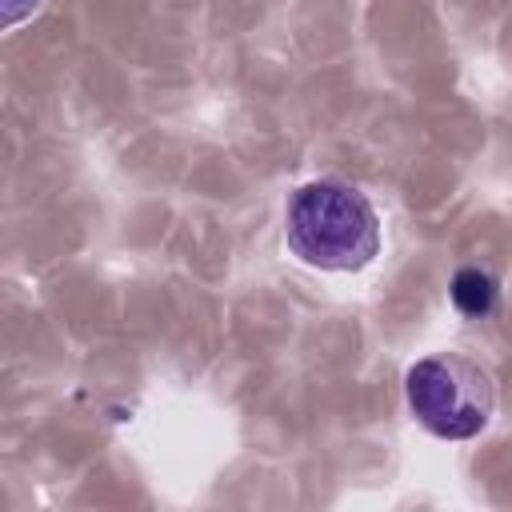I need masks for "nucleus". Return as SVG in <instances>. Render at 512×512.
Segmentation results:
<instances>
[{"instance_id": "f257e3e1", "label": "nucleus", "mask_w": 512, "mask_h": 512, "mask_svg": "<svg viewBox=\"0 0 512 512\" xmlns=\"http://www.w3.org/2000/svg\"><path fill=\"white\" fill-rule=\"evenodd\" d=\"M284 240L308 268L360 272L380 252V216L360 188L344 180H312L288 200Z\"/></svg>"}, {"instance_id": "f03ea898", "label": "nucleus", "mask_w": 512, "mask_h": 512, "mask_svg": "<svg viewBox=\"0 0 512 512\" xmlns=\"http://www.w3.org/2000/svg\"><path fill=\"white\" fill-rule=\"evenodd\" d=\"M408 408L440 440H472L488 428L496 408L492 372L464 352H432L408 368Z\"/></svg>"}, {"instance_id": "7ed1b4c3", "label": "nucleus", "mask_w": 512, "mask_h": 512, "mask_svg": "<svg viewBox=\"0 0 512 512\" xmlns=\"http://www.w3.org/2000/svg\"><path fill=\"white\" fill-rule=\"evenodd\" d=\"M452 304L468 316V320H484L492 308H496V296H500V284L492 272L484 268H460L452 276Z\"/></svg>"}, {"instance_id": "20e7f679", "label": "nucleus", "mask_w": 512, "mask_h": 512, "mask_svg": "<svg viewBox=\"0 0 512 512\" xmlns=\"http://www.w3.org/2000/svg\"><path fill=\"white\" fill-rule=\"evenodd\" d=\"M36 4H40V0H4V24L12 28L16 20H24L28 12H36Z\"/></svg>"}]
</instances>
